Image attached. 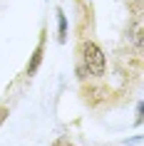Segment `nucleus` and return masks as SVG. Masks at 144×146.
<instances>
[{"label": "nucleus", "mask_w": 144, "mask_h": 146, "mask_svg": "<svg viewBox=\"0 0 144 146\" xmlns=\"http://www.w3.org/2000/svg\"><path fill=\"white\" fill-rule=\"evenodd\" d=\"M45 42H47V30L42 27V30H40V40H38V45H35V50H32L30 60H27V67H25V74H27V77H32V74L40 69V64H42V57H45Z\"/></svg>", "instance_id": "2"}, {"label": "nucleus", "mask_w": 144, "mask_h": 146, "mask_svg": "<svg viewBox=\"0 0 144 146\" xmlns=\"http://www.w3.org/2000/svg\"><path fill=\"white\" fill-rule=\"evenodd\" d=\"M52 146H75V144H72V141H67V139H57Z\"/></svg>", "instance_id": "6"}, {"label": "nucleus", "mask_w": 144, "mask_h": 146, "mask_svg": "<svg viewBox=\"0 0 144 146\" xmlns=\"http://www.w3.org/2000/svg\"><path fill=\"white\" fill-rule=\"evenodd\" d=\"M127 35L132 37L137 52H142V15H134V20H132L129 27H127Z\"/></svg>", "instance_id": "3"}, {"label": "nucleus", "mask_w": 144, "mask_h": 146, "mask_svg": "<svg viewBox=\"0 0 144 146\" xmlns=\"http://www.w3.org/2000/svg\"><path fill=\"white\" fill-rule=\"evenodd\" d=\"M55 15H57V40H60V45H65L67 42V15H65V10L57 8L55 10Z\"/></svg>", "instance_id": "4"}, {"label": "nucleus", "mask_w": 144, "mask_h": 146, "mask_svg": "<svg viewBox=\"0 0 144 146\" xmlns=\"http://www.w3.org/2000/svg\"><path fill=\"white\" fill-rule=\"evenodd\" d=\"M8 114H10V109L5 107V104H0V126L5 124V119H8Z\"/></svg>", "instance_id": "5"}, {"label": "nucleus", "mask_w": 144, "mask_h": 146, "mask_svg": "<svg viewBox=\"0 0 144 146\" xmlns=\"http://www.w3.org/2000/svg\"><path fill=\"white\" fill-rule=\"evenodd\" d=\"M77 54H80L82 64L87 67V72H90L92 77H104V72H107V54H104V50H102L94 40H80Z\"/></svg>", "instance_id": "1"}]
</instances>
